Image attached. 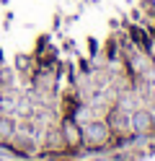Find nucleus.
Segmentation results:
<instances>
[{"label":"nucleus","instance_id":"nucleus-1","mask_svg":"<svg viewBox=\"0 0 155 161\" xmlns=\"http://www.w3.org/2000/svg\"><path fill=\"white\" fill-rule=\"evenodd\" d=\"M83 130V146L85 148H103L109 143V125L106 122H98V119H90V122H85L80 127Z\"/></svg>","mask_w":155,"mask_h":161},{"label":"nucleus","instance_id":"nucleus-2","mask_svg":"<svg viewBox=\"0 0 155 161\" xmlns=\"http://www.w3.org/2000/svg\"><path fill=\"white\" fill-rule=\"evenodd\" d=\"M155 127V117L147 112V109H134V112L129 114V130H134V133H150V130Z\"/></svg>","mask_w":155,"mask_h":161},{"label":"nucleus","instance_id":"nucleus-3","mask_svg":"<svg viewBox=\"0 0 155 161\" xmlns=\"http://www.w3.org/2000/svg\"><path fill=\"white\" fill-rule=\"evenodd\" d=\"M59 135L65 138V143H67L70 148H75V146L83 143V130L78 127L75 119H65V122H62V133H59Z\"/></svg>","mask_w":155,"mask_h":161},{"label":"nucleus","instance_id":"nucleus-4","mask_svg":"<svg viewBox=\"0 0 155 161\" xmlns=\"http://www.w3.org/2000/svg\"><path fill=\"white\" fill-rule=\"evenodd\" d=\"M106 125L114 127V130H119V133H129V114L124 112L121 107H116V109L109 114V122H106Z\"/></svg>","mask_w":155,"mask_h":161},{"label":"nucleus","instance_id":"nucleus-5","mask_svg":"<svg viewBox=\"0 0 155 161\" xmlns=\"http://www.w3.org/2000/svg\"><path fill=\"white\" fill-rule=\"evenodd\" d=\"M18 135V125L13 117L8 114H0V140H13Z\"/></svg>","mask_w":155,"mask_h":161},{"label":"nucleus","instance_id":"nucleus-6","mask_svg":"<svg viewBox=\"0 0 155 161\" xmlns=\"http://www.w3.org/2000/svg\"><path fill=\"white\" fill-rule=\"evenodd\" d=\"M16 63H18V68H21V70H26V68H28V57H23V55H21Z\"/></svg>","mask_w":155,"mask_h":161}]
</instances>
